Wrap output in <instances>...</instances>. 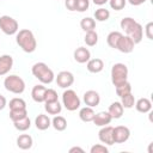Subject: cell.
<instances>
[{
  "mask_svg": "<svg viewBox=\"0 0 153 153\" xmlns=\"http://www.w3.org/2000/svg\"><path fill=\"white\" fill-rule=\"evenodd\" d=\"M16 42L22 48V50L24 53H27V54L33 53L37 48L36 37H35L33 32L29 29L18 30V32L16 33Z\"/></svg>",
  "mask_w": 153,
  "mask_h": 153,
  "instance_id": "obj_1",
  "label": "cell"
},
{
  "mask_svg": "<svg viewBox=\"0 0 153 153\" xmlns=\"http://www.w3.org/2000/svg\"><path fill=\"white\" fill-rule=\"evenodd\" d=\"M31 73L43 85L51 84L55 80V74H54L53 69L50 67H48V65L44 62H36L31 67Z\"/></svg>",
  "mask_w": 153,
  "mask_h": 153,
  "instance_id": "obj_2",
  "label": "cell"
},
{
  "mask_svg": "<svg viewBox=\"0 0 153 153\" xmlns=\"http://www.w3.org/2000/svg\"><path fill=\"white\" fill-rule=\"evenodd\" d=\"M5 88L14 94H22L25 91V81L17 74H10L4 80Z\"/></svg>",
  "mask_w": 153,
  "mask_h": 153,
  "instance_id": "obj_3",
  "label": "cell"
},
{
  "mask_svg": "<svg viewBox=\"0 0 153 153\" xmlns=\"http://www.w3.org/2000/svg\"><path fill=\"white\" fill-rule=\"evenodd\" d=\"M128 67L124 65V63H115L112 67H111V72H110V75H111V82L112 85L116 87L126 81H128Z\"/></svg>",
  "mask_w": 153,
  "mask_h": 153,
  "instance_id": "obj_4",
  "label": "cell"
},
{
  "mask_svg": "<svg viewBox=\"0 0 153 153\" xmlns=\"http://www.w3.org/2000/svg\"><path fill=\"white\" fill-rule=\"evenodd\" d=\"M62 105L68 110V111H75L80 108L81 100L76 92L72 88H65L62 93Z\"/></svg>",
  "mask_w": 153,
  "mask_h": 153,
  "instance_id": "obj_5",
  "label": "cell"
},
{
  "mask_svg": "<svg viewBox=\"0 0 153 153\" xmlns=\"http://www.w3.org/2000/svg\"><path fill=\"white\" fill-rule=\"evenodd\" d=\"M0 30L5 35L12 36V35H16L18 32L19 24H18V22L13 17L4 14V16L0 17Z\"/></svg>",
  "mask_w": 153,
  "mask_h": 153,
  "instance_id": "obj_6",
  "label": "cell"
},
{
  "mask_svg": "<svg viewBox=\"0 0 153 153\" xmlns=\"http://www.w3.org/2000/svg\"><path fill=\"white\" fill-rule=\"evenodd\" d=\"M55 81L61 88H69L74 84V75L69 71H61L55 76Z\"/></svg>",
  "mask_w": 153,
  "mask_h": 153,
  "instance_id": "obj_7",
  "label": "cell"
},
{
  "mask_svg": "<svg viewBox=\"0 0 153 153\" xmlns=\"http://www.w3.org/2000/svg\"><path fill=\"white\" fill-rule=\"evenodd\" d=\"M98 139L102 143L106 145V146H111L114 145V127L111 126H104L100 128V130L98 131Z\"/></svg>",
  "mask_w": 153,
  "mask_h": 153,
  "instance_id": "obj_8",
  "label": "cell"
},
{
  "mask_svg": "<svg viewBox=\"0 0 153 153\" xmlns=\"http://www.w3.org/2000/svg\"><path fill=\"white\" fill-rule=\"evenodd\" d=\"M130 137V129L126 126L114 127V142L115 143H124Z\"/></svg>",
  "mask_w": 153,
  "mask_h": 153,
  "instance_id": "obj_9",
  "label": "cell"
},
{
  "mask_svg": "<svg viewBox=\"0 0 153 153\" xmlns=\"http://www.w3.org/2000/svg\"><path fill=\"white\" fill-rule=\"evenodd\" d=\"M134 47H135L134 41L128 35H122V37L120 38V41L117 43L116 49L123 54H129L134 50Z\"/></svg>",
  "mask_w": 153,
  "mask_h": 153,
  "instance_id": "obj_10",
  "label": "cell"
},
{
  "mask_svg": "<svg viewBox=\"0 0 153 153\" xmlns=\"http://www.w3.org/2000/svg\"><path fill=\"white\" fill-rule=\"evenodd\" d=\"M82 100L84 103L87 105V106H91V108H94L97 105H99L100 103V96L97 91L94 90H88L84 93L82 96Z\"/></svg>",
  "mask_w": 153,
  "mask_h": 153,
  "instance_id": "obj_11",
  "label": "cell"
},
{
  "mask_svg": "<svg viewBox=\"0 0 153 153\" xmlns=\"http://www.w3.org/2000/svg\"><path fill=\"white\" fill-rule=\"evenodd\" d=\"M13 67V57L8 54H4L0 56V76L6 75Z\"/></svg>",
  "mask_w": 153,
  "mask_h": 153,
  "instance_id": "obj_12",
  "label": "cell"
},
{
  "mask_svg": "<svg viewBox=\"0 0 153 153\" xmlns=\"http://www.w3.org/2000/svg\"><path fill=\"white\" fill-rule=\"evenodd\" d=\"M73 57L78 63H86L91 59V51L86 47H78L73 53Z\"/></svg>",
  "mask_w": 153,
  "mask_h": 153,
  "instance_id": "obj_13",
  "label": "cell"
},
{
  "mask_svg": "<svg viewBox=\"0 0 153 153\" xmlns=\"http://www.w3.org/2000/svg\"><path fill=\"white\" fill-rule=\"evenodd\" d=\"M137 24H139V22H136L134 18H131V17H124V18L121 19L120 26H121V29L124 31V33L129 36V35L134 31V29L136 27Z\"/></svg>",
  "mask_w": 153,
  "mask_h": 153,
  "instance_id": "obj_14",
  "label": "cell"
},
{
  "mask_svg": "<svg viewBox=\"0 0 153 153\" xmlns=\"http://www.w3.org/2000/svg\"><path fill=\"white\" fill-rule=\"evenodd\" d=\"M45 91H47V87L43 84L35 85L32 87V90H31V97H32L33 102H36V103H44Z\"/></svg>",
  "mask_w": 153,
  "mask_h": 153,
  "instance_id": "obj_15",
  "label": "cell"
},
{
  "mask_svg": "<svg viewBox=\"0 0 153 153\" xmlns=\"http://www.w3.org/2000/svg\"><path fill=\"white\" fill-rule=\"evenodd\" d=\"M112 121L110 114L108 111H100V112H97L93 117V123L98 127H104V126H108L110 124V122Z\"/></svg>",
  "mask_w": 153,
  "mask_h": 153,
  "instance_id": "obj_16",
  "label": "cell"
},
{
  "mask_svg": "<svg viewBox=\"0 0 153 153\" xmlns=\"http://www.w3.org/2000/svg\"><path fill=\"white\" fill-rule=\"evenodd\" d=\"M16 142H17L18 148H20V149H23V151L30 149V148L32 147V145H33L32 136L29 135V134H20V135L17 137Z\"/></svg>",
  "mask_w": 153,
  "mask_h": 153,
  "instance_id": "obj_17",
  "label": "cell"
},
{
  "mask_svg": "<svg viewBox=\"0 0 153 153\" xmlns=\"http://www.w3.org/2000/svg\"><path fill=\"white\" fill-rule=\"evenodd\" d=\"M86 68L90 73H99L103 71L104 68V61L102 59H90L87 62H86Z\"/></svg>",
  "mask_w": 153,
  "mask_h": 153,
  "instance_id": "obj_18",
  "label": "cell"
},
{
  "mask_svg": "<svg viewBox=\"0 0 153 153\" xmlns=\"http://www.w3.org/2000/svg\"><path fill=\"white\" fill-rule=\"evenodd\" d=\"M108 112L110 114L111 118L112 120H118L123 116V112H124V108L122 106L121 102H114L109 105V109H108Z\"/></svg>",
  "mask_w": 153,
  "mask_h": 153,
  "instance_id": "obj_19",
  "label": "cell"
},
{
  "mask_svg": "<svg viewBox=\"0 0 153 153\" xmlns=\"http://www.w3.org/2000/svg\"><path fill=\"white\" fill-rule=\"evenodd\" d=\"M35 126L38 130H47L51 126V120L45 114H39L35 118Z\"/></svg>",
  "mask_w": 153,
  "mask_h": 153,
  "instance_id": "obj_20",
  "label": "cell"
},
{
  "mask_svg": "<svg viewBox=\"0 0 153 153\" xmlns=\"http://www.w3.org/2000/svg\"><path fill=\"white\" fill-rule=\"evenodd\" d=\"M135 109L141 112V114H147L152 110V102L148 99V98H140L137 100H135V104H134Z\"/></svg>",
  "mask_w": 153,
  "mask_h": 153,
  "instance_id": "obj_21",
  "label": "cell"
},
{
  "mask_svg": "<svg viewBox=\"0 0 153 153\" xmlns=\"http://www.w3.org/2000/svg\"><path fill=\"white\" fill-rule=\"evenodd\" d=\"M44 110L48 112V115H60V112L62 111V105L59 100L47 102L44 103Z\"/></svg>",
  "mask_w": 153,
  "mask_h": 153,
  "instance_id": "obj_22",
  "label": "cell"
},
{
  "mask_svg": "<svg viewBox=\"0 0 153 153\" xmlns=\"http://www.w3.org/2000/svg\"><path fill=\"white\" fill-rule=\"evenodd\" d=\"M94 115H96V112H94L93 108L87 106V105L84 106V108H81L80 111H79V118L82 122H92Z\"/></svg>",
  "mask_w": 153,
  "mask_h": 153,
  "instance_id": "obj_23",
  "label": "cell"
},
{
  "mask_svg": "<svg viewBox=\"0 0 153 153\" xmlns=\"http://www.w3.org/2000/svg\"><path fill=\"white\" fill-rule=\"evenodd\" d=\"M51 127L57 131H63L67 128V120L61 115H55L51 120Z\"/></svg>",
  "mask_w": 153,
  "mask_h": 153,
  "instance_id": "obj_24",
  "label": "cell"
},
{
  "mask_svg": "<svg viewBox=\"0 0 153 153\" xmlns=\"http://www.w3.org/2000/svg\"><path fill=\"white\" fill-rule=\"evenodd\" d=\"M121 37H122V32H120V31H111V32H109V35L106 36L108 45L110 48H112V49H116L117 43H118Z\"/></svg>",
  "mask_w": 153,
  "mask_h": 153,
  "instance_id": "obj_25",
  "label": "cell"
},
{
  "mask_svg": "<svg viewBox=\"0 0 153 153\" xmlns=\"http://www.w3.org/2000/svg\"><path fill=\"white\" fill-rule=\"evenodd\" d=\"M13 126L17 130L19 131H26L27 129H30L31 127V120L29 118V116L24 117V118H20L18 121H14L13 122Z\"/></svg>",
  "mask_w": 153,
  "mask_h": 153,
  "instance_id": "obj_26",
  "label": "cell"
},
{
  "mask_svg": "<svg viewBox=\"0 0 153 153\" xmlns=\"http://www.w3.org/2000/svg\"><path fill=\"white\" fill-rule=\"evenodd\" d=\"M80 27L87 32V31H92L96 29V20L91 17H85L80 20Z\"/></svg>",
  "mask_w": 153,
  "mask_h": 153,
  "instance_id": "obj_27",
  "label": "cell"
},
{
  "mask_svg": "<svg viewBox=\"0 0 153 153\" xmlns=\"http://www.w3.org/2000/svg\"><path fill=\"white\" fill-rule=\"evenodd\" d=\"M110 18V11L104 8V7H99L94 11V20L96 22H106Z\"/></svg>",
  "mask_w": 153,
  "mask_h": 153,
  "instance_id": "obj_28",
  "label": "cell"
},
{
  "mask_svg": "<svg viewBox=\"0 0 153 153\" xmlns=\"http://www.w3.org/2000/svg\"><path fill=\"white\" fill-rule=\"evenodd\" d=\"M84 42H85L86 45H88V47H94V45L98 43V33L96 32V30L87 31V32L85 33Z\"/></svg>",
  "mask_w": 153,
  "mask_h": 153,
  "instance_id": "obj_29",
  "label": "cell"
},
{
  "mask_svg": "<svg viewBox=\"0 0 153 153\" xmlns=\"http://www.w3.org/2000/svg\"><path fill=\"white\" fill-rule=\"evenodd\" d=\"M129 37L134 41L135 44H137V43H140L142 41V38H143V27H142V25L140 23L136 25V27L134 29V31L129 35Z\"/></svg>",
  "mask_w": 153,
  "mask_h": 153,
  "instance_id": "obj_30",
  "label": "cell"
},
{
  "mask_svg": "<svg viewBox=\"0 0 153 153\" xmlns=\"http://www.w3.org/2000/svg\"><path fill=\"white\" fill-rule=\"evenodd\" d=\"M115 91H116V94L121 98V97H123V96H126V94H128V93L131 92V85H130L129 81H126V82L116 86L115 87Z\"/></svg>",
  "mask_w": 153,
  "mask_h": 153,
  "instance_id": "obj_31",
  "label": "cell"
},
{
  "mask_svg": "<svg viewBox=\"0 0 153 153\" xmlns=\"http://www.w3.org/2000/svg\"><path fill=\"white\" fill-rule=\"evenodd\" d=\"M27 116V109H13L10 110V118L12 122L18 121L20 118H24Z\"/></svg>",
  "mask_w": 153,
  "mask_h": 153,
  "instance_id": "obj_32",
  "label": "cell"
},
{
  "mask_svg": "<svg viewBox=\"0 0 153 153\" xmlns=\"http://www.w3.org/2000/svg\"><path fill=\"white\" fill-rule=\"evenodd\" d=\"M121 104H122V106L124 109H131L134 106V104H135V97H134V94L130 92V93L121 97Z\"/></svg>",
  "mask_w": 153,
  "mask_h": 153,
  "instance_id": "obj_33",
  "label": "cell"
},
{
  "mask_svg": "<svg viewBox=\"0 0 153 153\" xmlns=\"http://www.w3.org/2000/svg\"><path fill=\"white\" fill-rule=\"evenodd\" d=\"M8 106H10V110H13V109H26V102L23 98L14 97V98H12L10 100Z\"/></svg>",
  "mask_w": 153,
  "mask_h": 153,
  "instance_id": "obj_34",
  "label": "cell"
},
{
  "mask_svg": "<svg viewBox=\"0 0 153 153\" xmlns=\"http://www.w3.org/2000/svg\"><path fill=\"white\" fill-rule=\"evenodd\" d=\"M108 2H109L110 7H111L112 10H115V11H121V10L124 8V6H126V4H127V0H109Z\"/></svg>",
  "mask_w": 153,
  "mask_h": 153,
  "instance_id": "obj_35",
  "label": "cell"
},
{
  "mask_svg": "<svg viewBox=\"0 0 153 153\" xmlns=\"http://www.w3.org/2000/svg\"><path fill=\"white\" fill-rule=\"evenodd\" d=\"M54 100H59L57 92L54 88H47L45 97H44V103H47V102H54Z\"/></svg>",
  "mask_w": 153,
  "mask_h": 153,
  "instance_id": "obj_36",
  "label": "cell"
},
{
  "mask_svg": "<svg viewBox=\"0 0 153 153\" xmlns=\"http://www.w3.org/2000/svg\"><path fill=\"white\" fill-rule=\"evenodd\" d=\"M91 153H109V148L104 143H96L90 148Z\"/></svg>",
  "mask_w": 153,
  "mask_h": 153,
  "instance_id": "obj_37",
  "label": "cell"
},
{
  "mask_svg": "<svg viewBox=\"0 0 153 153\" xmlns=\"http://www.w3.org/2000/svg\"><path fill=\"white\" fill-rule=\"evenodd\" d=\"M90 7V0H76V5H75V11L78 12H85L87 11Z\"/></svg>",
  "mask_w": 153,
  "mask_h": 153,
  "instance_id": "obj_38",
  "label": "cell"
},
{
  "mask_svg": "<svg viewBox=\"0 0 153 153\" xmlns=\"http://www.w3.org/2000/svg\"><path fill=\"white\" fill-rule=\"evenodd\" d=\"M145 35H146V37L148 38V39H153V23L152 22H148L147 24H146V26H145Z\"/></svg>",
  "mask_w": 153,
  "mask_h": 153,
  "instance_id": "obj_39",
  "label": "cell"
},
{
  "mask_svg": "<svg viewBox=\"0 0 153 153\" xmlns=\"http://www.w3.org/2000/svg\"><path fill=\"white\" fill-rule=\"evenodd\" d=\"M76 0H65V6L68 11H75Z\"/></svg>",
  "mask_w": 153,
  "mask_h": 153,
  "instance_id": "obj_40",
  "label": "cell"
},
{
  "mask_svg": "<svg viewBox=\"0 0 153 153\" xmlns=\"http://www.w3.org/2000/svg\"><path fill=\"white\" fill-rule=\"evenodd\" d=\"M131 6H140L142 4H145L147 0H127Z\"/></svg>",
  "mask_w": 153,
  "mask_h": 153,
  "instance_id": "obj_41",
  "label": "cell"
},
{
  "mask_svg": "<svg viewBox=\"0 0 153 153\" xmlns=\"http://www.w3.org/2000/svg\"><path fill=\"white\" fill-rule=\"evenodd\" d=\"M69 153H75V152H79V153H84L85 151H84V148H81V147H79V146H73V147H71L69 148V151H68Z\"/></svg>",
  "mask_w": 153,
  "mask_h": 153,
  "instance_id": "obj_42",
  "label": "cell"
},
{
  "mask_svg": "<svg viewBox=\"0 0 153 153\" xmlns=\"http://www.w3.org/2000/svg\"><path fill=\"white\" fill-rule=\"evenodd\" d=\"M6 105H7V100H6L5 96L0 94V111H1V110H4Z\"/></svg>",
  "mask_w": 153,
  "mask_h": 153,
  "instance_id": "obj_43",
  "label": "cell"
},
{
  "mask_svg": "<svg viewBox=\"0 0 153 153\" xmlns=\"http://www.w3.org/2000/svg\"><path fill=\"white\" fill-rule=\"evenodd\" d=\"M108 1H109V0H92V2H93L94 5H97V6H103V5H105Z\"/></svg>",
  "mask_w": 153,
  "mask_h": 153,
  "instance_id": "obj_44",
  "label": "cell"
},
{
  "mask_svg": "<svg viewBox=\"0 0 153 153\" xmlns=\"http://www.w3.org/2000/svg\"><path fill=\"white\" fill-rule=\"evenodd\" d=\"M0 1H1V0H0Z\"/></svg>",
  "mask_w": 153,
  "mask_h": 153,
  "instance_id": "obj_45",
  "label": "cell"
}]
</instances>
